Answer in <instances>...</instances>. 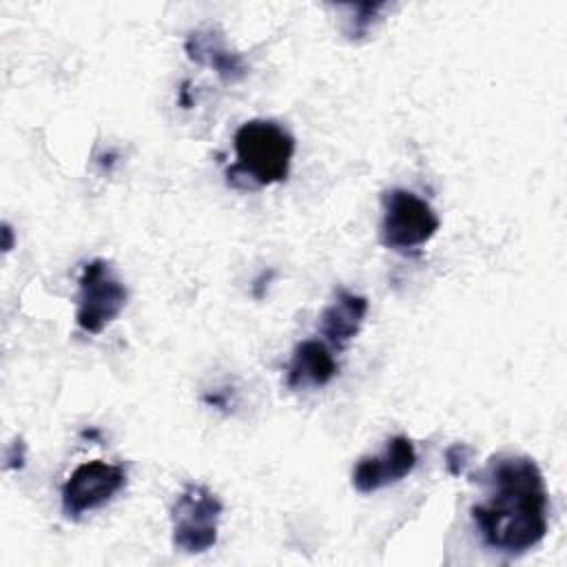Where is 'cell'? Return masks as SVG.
Returning <instances> with one entry per match:
<instances>
[{
	"label": "cell",
	"mask_w": 567,
	"mask_h": 567,
	"mask_svg": "<svg viewBox=\"0 0 567 567\" xmlns=\"http://www.w3.org/2000/svg\"><path fill=\"white\" fill-rule=\"evenodd\" d=\"M476 481L481 498L470 518L478 540L512 558L540 545L549 527V496L538 463L525 454H494Z\"/></svg>",
	"instance_id": "6da1fadb"
},
{
	"label": "cell",
	"mask_w": 567,
	"mask_h": 567,
	"mask_svg": "<svg viewBox=\"0 0 567 567\" xmlns=\"http://www.w3.org/2000/svg\"><path fill=\"white\" fill-rule=\"evenodd\" d=\"M126 470L106 461H86L78 465L60 487L62 514L69 520H80L86 512H93L124 489Z\"/></svg>",
	"instance_id": "8992f818"
},
{
	"label": "cell",
	"mask_w": 567,
	"mask_h": 567,
	"mask_svg": "<svg viewBox=\"0 0 567 567\" xmlns=\"http://www.w3.org/2000/svg\"><path fill=\"white\" fill-rule=\"evenodd\" d=\"M24 458H27V445L20 436H16L4 452V470H22Z\"/></svg>",
	"instance_id": "4fadbf2b"
},
{
	"label": "cell",
	"mask_w": 567,
	"mask_h": 567,
	"mask_svg": "<svg viewBox=\"0 0 567 567\" xmlns=\"http://www.w3.org/2000/svg\"><path fill=\"white\" fill-rule=\"evenodd\" d=\"M184 51L188 60L213 69L217 78L226 84L239 82L248 75V64L244 55L226 44L224 31L215 24L190 29L184 40Z\"/></svg>",
	"instance_id": "ba28073f"
},
{
	"label": "cell",
	"mask_w": 567,
	"mask_h": 567,
	"mask_svg": "<svg viewBox=\"0 0 567 567\" xmlns=\"http://www.w3.org/2000/svg\"><path fill=\"white\" fill-rule=\"evenodd\" d=\"M272 277H275V270H272V268L259 272V277L252 281V297H255V299H264V297H266V288H268V284H270Z\"/></svg>",
	"instance_id": "5bb4252c"
},
{
	"label": "cell",
	"mask_w": 567,
	"mask_h": 567,
	"mask_svg": "<svg viewBox=\"0 0 567 567\" xmlns=\"http://www.w3.org/2000/svg\"><path fill=\"white\" fill-rule=\"evenodd\" d=\"M441 219L436 210L408 188H388L381 193L379 241L399 255H416L436 230Z\"/></svg>",
	"instance_id": "3957f363"
},
{
	"label": "cell",
	"mask_w": 567,
	"mask_h": 567,
	"mask_svg": "<svg viewBox=\"0 0 567 567\" xmlns=\"http://www.w3.org/2000/svg\"><path fill=\"white\" fill-rule=\"evenodd\" d=\"M416 447L410 436L394 434L379 454L361 456L352 470V487L361 494L379 492L412 474L416 467Z\"/></svg>",
	"instance_id": "52a82bcc"
},
{
	"label": "cell",
	"mask_w": 567,
	"mask_h": 567,
	"mask_svg": "<svg viewBox=\"0 0 567 567\" xmlns=\"http://www.w3.org/2000/svg\"><path fill=\"white\" fill-rule=\"evenodd\" d=\"M235 162L226 168L228 184L237 188H264L286 182L295 157L292 133L266 117H252L233 135Z\"/></svg>",
	"instance_id": "7a4b0ae2"
},
{
	"label": "cell",
	"mask_w": 567,
	"mask_h": 567,
	"mask_svg": "<svg viewBox=\"0 0 567 567\" xmlns=\"http://www.w3.org/2000/svg\"><path fill=\"white\" fill-rule=\"evenodd\" d=\"M128 301V290L111 261L95 257L80 268L75 295V323L86 334L109 328Z\"/></svg>",
	"instance_id": "277c9868"
},
{
	"label": "cell",
	"mask_w": 567,
	"mask_h": 567,
	"mask_svg": "<svg viewBox=\"0 0 567 567\" xmlns=\"http://www.w3.org/2000/svg\"><path fill=\"white\" fill-rule=\"evenodd\" d=\"M204 401H206L208 405H213V408H219V410H226V408L233 405V403H230V394H228V392H219V390H215L213 394H210V392L204 394Z\"/></svg>",
	"instance_id": "9a60e30c"
},
{
	"label": "cell",
	"mask_w": 567,
	"mask_h": 567,
	"mask_svg": "<svg viewBox=\"0 0 567 567\" xmlns=\"http://www.w3.org/2000/svg\"><path fill=\"white\" fill-rule=\"evenodd\" d=\"M224 505L206 485L188 483L171 505V540L184 554H204L215 547Z\"/></svg>",
	"instance_id": "5b68a950"
},
{
	"label": "cell",
	"mask_w": 567,
	"mask_h": 567,
	"mask_svg": "<svg viewBox=\"0 0 567 567\" xmlns=\"http://www.w3.org/2000/svg\"><path fill=\"white\" fill-rule=\"evenodd\" d=\"M13 248V228L9 226V221H2V250L9 252Z\"/></svg>",
	"instance_id": "2e32d148"
},
{
	"label": "cell",
	"mask_w": 567,
	"mask_h": 567,
	"mask_svg": "<svg viewBox=\"0 0 567 567\" xmlns=\"http://www.w3.org/2000/svg\"><path fill=\"white\" fill-rule=\"evenodd\" d=\"M388 9L385 2H357V4H339V31L350 42H363L370 38L374 24L381 20L379 16Z\"/></svg>",
	"instance_id": "8fae6325"
},
{
	"label": "cell",
	"mask_w": 567,
	"mask_h": 567,
	"mask_svg": "<svg viewBox=\"0 0 567 567\" xmlns=\"http://www.w3.org/2000/svg\"><path fill=\"white\" fill-rule=\"evenodd\" d=\"M472 456V447L465 443H454L445 450V467L452 476H458L465 472Z\"/></svg>",
	"instance_id": "7c38bea8"
},
{
	"label": "cell",
	"mask_w": 567,
	"mask_h": 567,
	"mask_svg": "<svg viewBox=\"0 0 567 567\" xmlns=\"http://www.w3.org/2000/svg\"><path fill=\"white\" fill-rule=\"evenodd\" d=\"M339 372V363L330 348L319 339L299 341L286 365V385L290 390H308L328 385Z\"/></svg>",
	"instance_id": "30bf717a"
},
{
	"label": "cell",
	"mask_w": 567,
	"mask_h": 567,
	"mask_svg": "<svg viewBox=\"0 0 567 567\" xmlns=\"http://www.w3.org/2000/svg\"><path fill=\"white\" fill-rule=\"evenodd\" d=\"M370 301L348 288H334L330 303L319 315V332L334 348H346L361 330Z\"/></svg>",
	"instance_id": "9c48e42d"
}]
</instances>
